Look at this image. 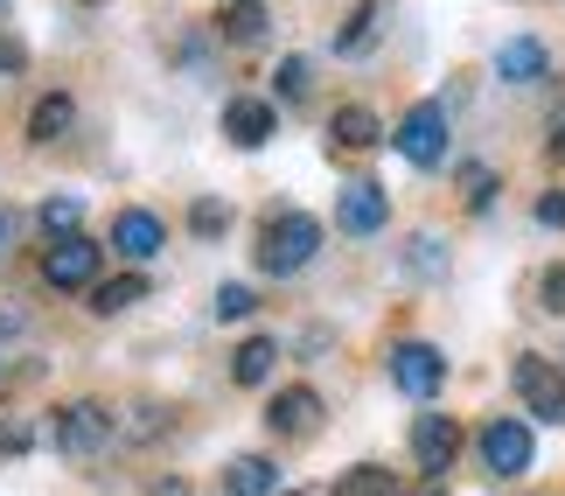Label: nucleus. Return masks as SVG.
Returning <instances> with one entry per match:
<instances>
[{
    "label": "nucleus",
    "mask_w": 565,
    "mask_h": 496,
    "mask_svg": "<svg viewBox=\"0 0 565 496\" xmlns=\"http://www.w3.org/2000/svg\"><path fill=\"white\" fill-rule=\"evenodd\" d=\"M315 252H321V218L315 210H273V218L258 224V273L287 279V273L308 266Z\"/></svg>",
    "instance_id": "nucleus-1"
},
{
    "label": "nucleus",
    "mask_w": 565,
    "mask_h": 496,
    "mask_svg": "<svg viewBox=\"0 0 565 496\" xmlns=\"http://www.w3.org/2000/svg\"><path fill=\"white\" fill-rule=\"evenodd\" d=\"M56 447L71 462H92V455H105L113 447V413H105L98 399H77V405H63L56 413Z\"/></svg>",
    "instance_id": "nucleus-2"
},
{
    "label": "nucleus",
    "mask_w": 565,
    "mask_h": 496,
    "mask_svg": "<svg viewBox=\"0 0 565 496\" xmlns=\"http://www.w3.org/2000/svg\"><path fill=\"white\" fill-rule=\"evenodd\" d=\"M391 140H398V155L412 168H440L447 161V105H412Z\"/></svg>",
    "instance_id": "nucleus-3"
},
{
    "label": "nucleus",
    "mask_w": 565,
    "mask_h": 496,
    "mask_svg": "<svg viewBox=\"0 0 565 496\" xmlns=\"http://www.w3.org/2000/svg\"><path fill=\"white\" fill-rule=\"evenodd\" d=\"M475 447H482V468H489V476H524L531 455H537V434H531L524 420H489Z\"/></svg>",
    "instance_id": "nucleus-4"
},
{
    "label": "nucleus",
    "mask_w": 565,
    "mask_h": 496,
    "mask_svg": "<svg viewBox=\"0 0 565 496\" xmlns=\"http://www.w3.org/2000/svg\"><path fill=\"white\" fill-rule=\"evenodd\" d=\"M384 218H391V197H384V182H377V176L342 182V197H335V224L350 231V239H371V231H384Z\"/></svg>",
    "instance_id": "nucleus-5"
},
{
    "label": "nucleus",
    "mask_w": 565,
    "mask_h": 496,
    "mask_svg": "<svg viewBox=\"0 0 565 496\" xmlns=\"http://www.w3.org/2000/svg\"><path fill=\"white\" fill-rule=\"evenodd\" d=\"M42 279L50 287H63V294H77V287H98V245L84 239H56L50 252H42Z\"/></svg>",
    "instance_id": "nucleus-6"
},
{
    "label": "nucleus",
    "mask_w": 565,
    "mask_h": 496,
    "mask_svg": "<svg viewBox=\"0 0 565 496\" xmlns=\"http://www.w3.org/2000/svg\"><path fill=\"white\" fill-rule=\"evenodd\" d=\"M510 378H516V392H524V405H531L537 420H545V426H565V378L552 371L545 357H516Z\"/></svg>",
    "instance_id": "nucleus-7"
},
{
    "label": "nucleus",
    "mask_w": 565,
    "mask_h": 496,
    "mask_svg": "<svg viewBox=\"0 0 565 496\" xmlns=\"http://www.w3.org/2000/svg\"><path fill=\"white\" fill-rule=\"evenodd\" d=\"M391 378H398V392L433 399L447 384V357L433 350V342H398V350H391Z\"/></svg>",
    "instance_id": "nucleus-8"
},
{
    "label": "nucleus",
    "mask_w": 565,
    "mask_h": 496,
    "mask_svg": "<svg viewBox=\"0 0 565 496\" xmlns=\"http://www.w3.org/2000/svg\"><path fill=\"white\" fill-rule=\"evenodd\" d=\"M412 455H419L426 476H447L454 455H461V426H454L447 413H419L412 420Z\"/></svg>",
    "instance_id": "nucleus-9"
},
{
    "label": "nucleus",
    "mask_w": 565,
    "mask_h": 496,
    "mask_svg": "<svg viewBox=\"0 0 565 496\" xmlns=\"http://www.w3.org/2000/svg\"><path fill=\"white\" fill-rule=\"evenodd\" d=\"M161 245H168V224L154 218V210H140V203H134V210H119V218H113V252H119V258L147 266V258H154Z\"/></svg>",
    "instance_id": "nucleus-10"
},
{
    "label": "nucleus",
    "mask_w": 565,
    "mask_h": 496,
    "mask_svg": "<svg viewBox=\"0 0 565 496\" xmlns=\"http://www.w3.org/2000/svg\"><path fill=\"white\" fill-rule=\"evenodd\" d=\"M273 126H279V113H273L266 98H252V92L224 105V140H231V147H266Z\"/></svg>",
    "instance_id": "nucleus-11"
},
{
    "label": "nucleus",
    "mask_w": 565,
    "mask_h": 496,
    "mask_svg": "<svg viewBox=\"0 0 565 496\" xmlns=\"http://www.w3.org/2000/svg\"><path fill=\"white\" fill-rule=\"evenodd\" d=\"M545 71H552V50L537 35H510L503 50H495V77L503 84H545Z\"/></svg>",
    "instance_id": "nucleus-12"
},
{
    "label": "nucleus",
    "mask_w": 565,
    "mask_h": 496,
    "mask_svg": "<svg viewBox=\"0 0 565 496\" xmlns=\"http://www.w3.org/2000/svg\"><path fill=\"white\" fill-rule=\"evenodd\" d=\"M266 420H273V434H287V441L315 434V426H321V392H315V384H287V392L273 399Z\"/></svg>",
    "instance_id": "nucleus-13"
},
{
    "label": "nucleus",
    "mask_w": 565,
    "mask_h": 496,
    "mask_svg": "<svg viewBox=\"0 0 565 496\" xmlns=\"http://www.w3.org/2000/svg\"><path fill=\"white\" fill-rule=\"evenodd\" d=\"M216 35H224L231 50H252V42H266V35H273L266 0H224V14H216Z\"/></svg>",
    "instance_id": "nucleus-14"
},
{
    "label": "nucleus",
    "mask_w": 565,
    "mask_h": 496,
    "mask_svg": "<svg viewBox=\"0 0 565 496\" xmlns=\"http://www.w3.org/2000/svg\"><path fill=\"white\" fill-rule=\"evenodd\" d=\"M384 21H391V0H363V8L335 29V56H363L384 42Z\"/></svg>",
    "instance_id": "nucleus-15"
},
{
    "label": "nucleus",
    "mask_w": 565,
    "mask_h": 496,
    "mask_svg": "<svg viewBox=\"0 0 565 496\" xmlns=\"http://www.w3.org/2000/svg\"><path fill=\"white\" fill-rule=\"evenodd\" d=\"M71 126H77V98H71V92H42V98H35V113H29V140H35V147H56Z\"/></svg>",
    "instance_id": "nucleus-16"
},
{
    "label": "nucleus",
    "mask_w": 565,
    "mask_h": 496,
    "mask_svg": "<svg viewBox=\"0 0 565 496\" xmlns=\"http://www.w3.org/2000/svg\"><path fill=\"white\" fill-rule=\"evenodd\" d=\"M329 134H335L342 155H363V147H377V140H384V126H377L371 105H342V113L329 119Z\"/></svg>",
    "instance_id": "nucleus-17"
},
{
    "label": "nucleus",
    "mask_w": 565,
    "mask_h": 496,
    "mask_svg": "<svg viewBox=\"0 0 565 496\" xmlns=\"http://www.w3.org/2000/svg\"><path fill=\"white\" fill-rule=\"evenodd\" d=\"M224 489H231V496H279V468H273L266 455H237V462L224 468Z\"/></svg>",
    "instance_id": "nucleus-18"
},
{
    "label": "nucleus",
    "mask_w": 565,
    "mask_h": 496,
    "mask_svg": "<svg viewBox=\"0 0 565 496\" xmlns=\"http://www.w3.org/2000/svg\"><path fill=\"white\" fill-rule=\"evenodd\" d=\"M273 363H279V342H273V336H245V342L231 350V378H237V384H266Z\"/></svg>",
    "instance_id": "nucleus-19"
},
{
    "label": "nucleus",
    "mask_w": 565,
    "mask_h": 496,
    "mask_svg": "<svg viewBox=\"0 0 565 496\" xmlns=\"http://www.w3.org/2000/svg\"><path fill=\"white\" fill-rule=\"evenodd\" d=\"M134 300H147V273L98 279V287H92V315H119V308H134Z\"/></svg>",
    "instance_id": "nucleus-20"
},
{
    "label": "nucleus",
    "mask_w": 565,
    "mask_h": 496,
    "mask_svg": "<svg viewBox=\"0 0 565 496\" xmlns=\"http://www.w3.org/2000/svg\"><path fill=\"white\" fill-rule=\"evenodd\" d=\"M335 496H398V483H391V468H377V462H356V468H342Z\"/></svg>",
    "instance_id": "nucleus-21"
},
{
    "label": "nucleus",
    "mask_w": 565,
    "mask_h": 496,
    "mask_svg": "<svg viewBox=\"0 0 565 496\" xmlns=\"http://www.w3.org/2000/svg\"><path fill=\"white\" fill-rule=\"evenodd\" d=\"M77 224H84L77 197H50V203H42V231H50V239H77Z\"/></svg>",
    "instance_id": "nucleus-22"
},
{
    "label": "nucleus",
    "mask_w": 565,
    "mask_h": 496,
    "mask_svg": "<svg viewBox=\"0 0 565 496\" xmlns=\"http://www.w3.org/2000/svg\"><path fill=\"white\" fill-rule=\"evenodd\" d=\"M252 308H258V294L245 279H224V287H216V321H245Z\"/></svg>",
    "instance_id": "nucleus-23"
},
{
    "label": "nucleus",
    "mask_w": 565,
    "mask_h": 496,
    "mask_svg": "<svg viewBox=\"0 0 565 496\" xmlns=\"http://www.w3.org/2000/svg\"><path fill=\"white\" fill-rule=\"evenodd\" d=\"M405 266H412V273H426V279H440V273H447V245H440V239H412Z\"/></svg>",
    "instance_id": "nucleus-24"
},
{
    "label": "nucleus",
    "mask_w": 565,
    "mask_h": 496,
    "mask_svg": "<svg viewBox=\"0 0 565 496\" xmlns=\"http://www.w3.org/2000/svg\"><path fill=\"white\" fill-rule=\"evenodd\" d=\"M461 189H468V210H489L503 182H495V168H461Z\"/></svg>",
    "instance_id": "nucleus-25"
},
{
    "label": "nucleus",
    "mask_w": 565,
    "mask_h": 496,
    "mask_svg": "<svg viewBox=\"0 0 565 496\" xmlns=\"http://www.w3.org/2000/svg\"><path fill=\"white\" fill-rule=\"evenodd\" d=\"M189 224H195V231H203V239H224V231H231V210H224V203H216V197H203V203H195V210H189Z\"/></svg>",
    "instance_id": "nucleus-26"
},
{
    "label": "nucleus",
    "mask_w": 565,
    "mask_h": 496,
    "mask_svg": "<svg viewBox=\"0 0 565 496\" xmlns=\"http://www.w3.org/2000/svg\"><path fill=\"white\" fill-rule=\"evenodd\" d=\"M308 84H315L308 56H287V63H279V98H308Z\"/></svg>",
    "instance_id": "nucleus-27"
},
{
    "label": "nucleus",
    "mask_w": 565,
    "mask_h": 496,
    "mask_svg": "<svg viewBox=\"0 0 565 496\" xmlns=\"http://www.w3.org/2000/svg\"><path fill=\"white\" fill-rule=\"evenodd\" d=\"M537 300H545L552 315H565V266H545V279H537Z\"/></svg>",
    "instance_id": "nucleus-28"
},
{
    "label": "nucleus",
    "mask_w": 565,
    "mask_h": 496,
    "mask_svg": "<svg viewBox=\"0 0 565 496\" xmlns=\"http://www.w3.org/2000/svg\"><path fill=\"white\" fill-rule=\"evenodd\" d=\"M29 447H35L29 426H21V420H0V455H29Z\"/></svg>",
    "instance_id": "nucleus-29"
},
{
    "label": "nucleus",
    "mask_w": 565,
    "mask_h": 496,
    "mask_svg": "<svg viewBox=\"0 0 565 496\" xmlns=\"http://www.w3.org/2000/svg\"><path fill=\"white\" fill-rule=\"evenodd\" d=\"M537 224L565 231V189H552V197H537Z\"/></svg>",
    "instance_id": "nucleus-30"
},
{
    "label": "nucleus",
    "mask_w": 565,
    "mask_h": 496,
    "mask_svg": "<svg viewBox=\"0 0 565 496\" xmlns=\"http://www.w3.org/2000/svg\"><path fill=\"white\" fill-rule=\"evenodd\" d=\"M147 496H189V483H182V476H161V483L147 489Z\"/></svg>",
    "instance_id": "nucleus-31"
},
{
    "label": "nucleus",
    "mask_w": 565,
    "mask_h": 496,
    "mask_svg": "<svg viewBox=\"0 0 565 496\" xmlns=\"http://www.w3.org/2000/svg\"><path fill=\"white\" fill-rule=\"evenodd\" d=\"M0 71H21V42H0Z\"/></svg>",
    "instance_id": "nucleus-32"
},
{
    "label": "nucleus",
    "mask_w": 565,
    "mask_h": 496,
    "mask_svg": "<svg viewBox=\"0 0 565 496\" xmlns=\"http://www.w3.org/2000/svg\"><path fill=\"white\" fill-rule=\"evenodd\" d=\"M552 155H558V161H565V134H558V140H552Z\"/></svg>",
    "instance_id": "nucleus-33"
},
{
    "label": "nucleus",
    "mask_w": 565,
    "mask_h": 496,
    "mask_svg": "<svg viewBox=\"0 0 565 496\" xmlns=\"http://www.w3.org/2000/svg\"><path fill=\"white\" fill-rule=\"evenodd\" d=\"M0 245H8V218H0Z\"/></svg>",
    "instance_id": "nucleus-34"
},
{
    "label": "nucleus",
    "mask_w": 565,
    "mask_h": 496,
    "mask_svg": "<svg viewBox=\"0 0 565 496\" xmlns=\"http://www.w3.org/2000/svg\"><path fill=\"white\" fill-rule=\"evenodd\" d=\"M287 496H308V489H287Z\"/></svg>",
    "instance_id": "nucleus-35"
}]
</instances>
